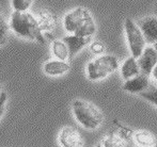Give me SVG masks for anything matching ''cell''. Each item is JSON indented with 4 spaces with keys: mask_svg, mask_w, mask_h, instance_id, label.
Returning <instances> with one entry per match:
<instances>
[{
    "mask_svg": "<svg viewBox=\"0 0 157 147\" xmlns=\"http://www.w3.org/2000/svg\"><path fill=\"white\" fill-rule=\"evenodd\" d=\"M10 27L18 36L29 41H35L37 43H46L45 35L42 32L36 17L29 12H14L11 15Z\"/></svg>",
    "mask_w": 157,
    "mask_h": 147,
    "instance_id": "obj_1",
    "label": "cell"
},
{
    "mask_svg": "<svg viewBox=\"0 0 157 147\" xmlns=\"http://www.w3.org/2000/svg\"><path fill=\"white\" fill-rule=\"evenodd\" d=\"M63 26L70 34L79 36H93L97 29L91 13L82 6L70 11L64 16Z\"/></svg>",
    "mask_w": 157,
    "mask_h": 147,
    "instance_id": "obj_2",
    "label": "cell"
},
{
    "mask_svg": "<svg viewBox=\"0 0 157 147\" xmlns=\"http://www.w3.org/2000/svg\"><path fill=\"white\" fill-rule=\"evenodd\" d=\"M72 111L76 122L87 130H96L104 122L101 111L92 102L76 99L72 104Z\"/></svg>",
    "mask_w": 157,
    "mask_h": 147,
    "instance_id": "obj_3",
    "label": "cell"
},
{
    "mask_svg": "<svg viewBox=\"0 0 157 147\" xmlns=\"http://www.w3.org/2000/svg\"><path fill=\"white\" fill-rule=\"evenodd\" d=\"M120 63L113 54H101L91 60L87 65L88 78L92 81L105 79L109 75L118 71Z\"/></svg>",
    "mask_w": 157,
    "mask_h": 147,
    "instance_id": "obj_4",
    "label": "cell"
},
{
    "mask_svg": "<svg viewBox=\"0 0 157 147\" xmlns=\"http://www.w3.org/2000/svg\"><path fill=\"white\" fill-rule=\"evenodd\" d=\"M125 36L127 45L132 57L138 59L147 47V41L139 26L132 18H126L124 23Z\"/></svg>",
    "mask_w": 157,
    "mask_h": 147,
    "instance_id": "obj_5",
    "label": "cell"
},
{
    "mask_svg": "<svg viewBox=\"0 0 157 147\" xmlns=\"http://www.w3.org/2000/svg\"><path fill=\"white\" fill-rule=\"evenodd\" d=\"M58 142L61 147H83V139L76 128L65 126L58 134Z\"/></svg>",
    "mask_w": 157,
    "mask_h": 147,
    "instance_id": "obj_6",
    "label": "cell"
},
{
    "mask_svg": "<svg viewBox=\"0 0 157 147\" xmlns=\"http://www.w3.org/2000/svg\"><path fill=\"white\" fill-rule=\"evenodd\" d=\"M137 60L141 73L147 76H151L152 72L157 65V50L153 46H147Z\"/></svg>",
    "mask_w": 157,
    "mask_h": 147,
    "instance_id": "obj_7",
    "label": "cell"
},
{
    "mask_svg": "<svg viewBox=\"0 0 157 147\" xmlns=\"http://www.w3.org/2000/svg\"><path fill=\"white\" fill-rule=\"evenodd\" d=\"M140 30L142 31L147 44L154 45L157 43V16H145L137 21Z\"/></svg>",
    "mask_w": 157,
    "mask_h": 147,
    "instance_id": "obj_8",
    "label": "cell"
},
{
    "mask_svg": "<svg viewBox=\"0 0 157 147\" xmlns=\"http://www.w3.org/2000/svg\"><path fill=\"white\" fill-rule=\"evenodd\" d=\"M62 39L68 47V51H70L68 61H71L80 50H82L87 46H90V44L93 42V36H79L75 34H68Z\"/></svg>",
    "mask_w": 157,
    "mask_h": 147,
    "instance_id": "obj_9",
    "label": "cell"
},
{
    "mask_svg": "<svg viewBox=\"0 0 157 147\" xmlns=\"http://www.w3.org/2000/svg\"><path fill=\"white\" fill-rule=\"evenodd\" d=\"M151 80L150 76H147L144 74H139L138 76L129 79V80L124 81L122 85V89L124 91L132 94H141L142 92L147 91L151 85Z\"/></svg>",
    "mask_w": 157,
    "mask_h": 147,
    "instance_id": "obj_10",
    "label": "cell"
},
{
    "mask_svg": "<svg viewBox=\"0 0 157 147\" xmlns=\"http://www.w3.org/2000/svg\"><path fill=\"white\" fill-rule=\"evenodd\" d=\"M70 68L71 65L66 61H60L57 60V59L47 61L43 66L44 73L52 77L62 76V75L67 73Z\"/></svg>",
    "mask_w": 157,
    "mask_h": 147,
    "instance_id": "obj_11",
    "label": "cell"
},
{
    "mask_svg": "<svg viewBox=\"0 0 157 147\" xmlns=\"http://www.w3.org/2000/svg\"><path fill=\"white\" fill-rule=\"evenodd\" d=\"M120 69H121V76L124 79V81L129 80V79L134 78V77L138 76L139 74H141L138 60L132 56L128 57L124 62L122 63Z\"/></svg>",
    "mask_w": 157,
    "mask_h": 147,
    "instance_id": "obj_12",
    "label": "cell"
},
{
    "mask_svg": "<svg viewBox=\"0 0 157 147\" xmlns=\"http://www.w3.org/2000/svg\"><path fill=\"white\" fill-rule=\"evenodd\" d=\"M36 19L42 32L45 33H50L57 26V16L47 10H42L39 12Z\"/></svg>",
    "mask_w": 157,
    "mask_h": 147,
    "instance_id": "obj_13",
    "label": "cell"
},
{
    "mask_svg": "<svg viewBox=\"0 0 157 147\" xmlns=\"http://www.w3.org/2000/svg\"><path fill=\"white\" fill-rule=\"evenodd\" d=\"M134 141L136 142L138 147H155L156 146V139L147 130H138L134 132Z\"/></svg>",
    "mask_w": 157,
    "mask_h": 147,
    "instance_id": "obj_14",
    "label": "cell"
},
{
    "mask_svg": "<svg viewBox=\"0 0 157 147\" xmlns=\"http://www.w3.org/2000/svg\"><path fill=\"white\" fill-rule=\"evenodd\" d=\"M52 52L57 60L68 61L70 59L68 47L65 42H63V39H54L52 44Z\"/></svg>",
    "mask_w": 157,
    "mask_h": 147,
    "instance_id": "obj_15",
    "label": "cell"
},
{
    "mask_svg": "<svg viewBox=\"0 0 157 147\" xmlns=\"http://www.w3.org/2000/svg\"><path fill=\"white\" fill-rule=\"evenodd\" d=\"M101 144L103 147H126L124 139L117 134H109L105 137Z\"/></svg>",
    "mask_w": 157,
    "mask_h": 147,
    "instance_id": "obj_16",
    "label": "cell"
},
{
    "mask_svg": "<svg viewBox=\"0 0 157 147\" xmlns=\"http://www.w3.org/2000/svg\"><path fill=\"white\" fill-rule=\"evenodd\" d=\"M10 23L4 17L2 10L0 8V46L4 45L8 42L9 36V30H10Z\"/></svg>",
    "mask_w": 157,
    "mask_h": 147,
    "instance_id": "obj_17",
    "label": "cell"
},
{
    "mask_svg": "<svg viewBox=\"0 0 157 147\" xmlns=\"http://www.w3.org/2000/svg\"><path fill=\"white\" fill-rule=\"evenodd\" d=\"M139 96H140L141 98H143L144 100H147V101L153 104L155 107H157V86L156 85L151 84L147 91L139 94Z\"/></svg>",
    "mask_w": 157,
    "mask_h": 147,
    "instance_id": "obj_18",
    "label": "cell"
},
{
    "mask_svg": "<svg viewBox=\"0 0 157 147\" xmlns=\"http://www.w3.org/2000/svg\"><path fill=\"white\" fill-rule=\"evenodd\" d=\"M33 0H12V6L16 12H27Z\"/></svg>",
    "mask_w": 157,
    "mask_h": 147,
    "instance_id": "obj_19",
    "label": "cell"
},
{
    "mask_svg": "<svg viewBox=\"0 0 157 147\" xmlns=\"http://www.w3.org/2000/svg\"><path fill=\"white\" fill-rule=\"evenodd\" d=\"M90 50H91L94 54L101 56V54L105 53V45L99 41H93L90 44Z\"/></svg>",
    "mask_w": 157,
    "mask_h": 147,
    "instance_id": "obj_20",
    "label": "cell"
},
{
    "mask_svg": "<svg viewBox=\"0 0 157 147\" xmlns=\"http://www.w3.org/2000/svg\"><path fill=\"white\" fill-rule=\"evenodd\" d=\"M6 100H8V94L3 91L1 93V95H0V118L3 116L4 112H6Z\"/></svg>",
    "mask_w": 157,
    "mask_h": 147,
    "instance_id": "obj_21",
    "label": "cell"
},
{
    "mask_svg": "<svg viewBox=\"0 0 157 147\" xmlns=\"http://www.w3.org/2000/svg\"><path fill=\"white\" fill-rule=\"evenodd\" d=\"M151 76L153 77V79L157 82V65L155 66V68L153 69V72H152V74H151Z\"/></svg>",
    "mask_w": 157,
    "mask_h": 147,
    "instance_id": "obj_22",
    "label": "cell"
},
{
    "mask_svg": "<svg viewBox=\"0 0 157 147\" xmlns=\"http://www.w3.org/2000/svg\"><path fill=\"white\" fill-rule=\"evenodd\" d=\"M94 147H103V146H101V143H98V144H96V145H95Z\"/></svg>",
    "mask_w": 157,
    "mask_h": 147,
    "instance_id": "obj_23",
    "label": "cell"
},
{
    "mask_svg": "<svg viewBox=\"0 0 157 147\" xmlns=\"http://www.w3.org/2000/svg\"><path fill=\"white\" fill-rule=\"evenodd\" d=\"M152 46H153V47L155 48V49L157 50V43H155V44H154V45H152Z\"/></svg>",
    "mask_w": 157,
    "mask_h": 147,
    "instance_id": "obj_24",
    "label": "cell"
},
{
    "mask_svg": "<svg viewBox=\"0 0 157 147\" xmlns=\"http://www.w3.org/2000/svg\"><path fill=\"white\" fill-rule=\"evenodd\" d=\"M2 92H3V90H2V86H1V85H0V95H1Z\"/></svg>",
    "mask_w": 157,
    "mask_h": 147,
    "instance_id": "obj_25",
    "label": "cell"
},
{
    "mask_svg": "<svg viewBox=\"0 0 157 147\" xmlns=\"http://www.w3.org/2000/svg\"><path fill=\"white\" fill-rule=\"evenodd\" d=\"M154 9H155V14H156V16H157V4L155 6V8H154Z\"/></svg>",
    "mask_w": 157,
    "mask_h": 147,
    "instance_id": "obj_26",
    "label": "cell"
}]
</instances>
